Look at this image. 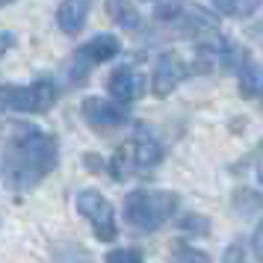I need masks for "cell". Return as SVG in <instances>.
Instances as JSON below:
<instances>
[{
    "label": "cell",
    "instance_id": "obj_5",
    "mask_svg": "<svg viewBox=\"0 0 263 263\" xmlns=\"http://www.w3.org/2000/svg\"><path fill=\"white\" fill-rule=\"evenodd\" d=\"M157 24L168 27V30H178L183 36H198L204 30H213L216 27V15H210L204 6L190 3V0H168V3H157L154 9Z\"/></svg>",
    "mask_w": 263,
    "mask_h": 263
},
{
    "label": "cell",
    "instance_id": "obj_18",
    "mask_svg": "<svg viewBox=\"0 0 263 263\" xmlns=\"http://www.w3.org/2000/svg\"><path fill=\"white\" fill-rule=\"evenodd\" d=\"M107 263H145L136 249H112L107 254Z\"/></svg>",
    "mask_w": 263,
    "mask_h": 263
},
{
    "label": "cell",
    "instance_id": "obj_8",
    "mask_svg": "<svg viewBox=\"0 0 263 263\" xmlns=\"http://www.w3.org/2000/svg\"><path fill=\"white\" fill-rule=\"evenodd\" d=\"M80 112H83V121L95 133H112V130H119V127H124V124L130 121L127 104L104 101V98H86L83 104H80Z\"/></svg>",
    "mask_w": 263,
    "mask_h": 263
},
{
    "label": "cell",
    "instance_id": "obj_9",
    "mask_svg": "<svg viewBox=\"0 0 263 263\" xmlns=\"http://www.w3.org/2000/svg\"><path fill=\"white\" fill-rule=\"evenodd\" d=\"M190 74V65L180 60L178 53H160L154 62V74H151V89H154L157 98H168L175 89H178Z\"/></svg>",
    "mask_w": 263,
    "mask_h": 263
},
{
    "label": "cell",
    "instance_id": "obj_10",
    "mask_svg": "<svg viewBox=\"0 0 263 263\" xmlns=\"http://www.w3.org/2000/svg\"><path fill=\"white\" fill-rule=\"evenodd\" d=\"M107 89H109V95H112V101H119V104H133V101L142 98V92H145V77L139 74L136 65L124 62V65H119L116 71L109 74Z\"/></svg>",
    "mask_w": 263,
    "mask_h": 263
},
{
    "label": "cell",
    "instance_id": "obj_6",
    "mask_svg": "<svg viewBox=\"0 0 263 263\" xmlns=\"http://www.w3.org/2000/svg\"><path fill=\"white\" fill-rule=\"evenodd\" d=\"M119 53H121V42L116 36H109V33L92 36L86 45H80V48L74 50L71 65H68V77H71V83L74 86H83L86 77L95 71L98 65L116 60Z\"/></svg>",
    "mask_w": 263,
    "mask_h": 263
},
{
    "label": "cell",
    "instance_id": "obj_3",
    "mask_svg": "<svg viewBox=\"0 0 263 263\" xmlns=\"http://www.w3.org/2000/svg\"><path fill=\"white\" fill-rule=\"evenodd\" d=\"M178 192L168 190H133L124 198V219L133 231L154 234L163 225H168L178 213Z\"/></svg>",
    "mask_w": 263,
    "mask_h": 263
},
{
    "label": "cell",
    "instance_id": "obj_11",
    "mask_svg": "<svg viewBox=\"0 0 263 263\" xmlns=\"http://www.w3.org/2000/svg\"><path fill=\"white\" fill-rule=\"evenodd\" d=\"M89 9H92V0H62L57 6V24H60L62 33H80L86 27V18H89Z\"/></svg>",
    "mask_w": 263,
    "mask_h": 263
},
{
    "label": "cell",
    "instance_id": "obj_14",
    "mask_svg": "<svg viewBox=\"0 0 263 263\" xmlns=\"http://www.w3.org/2000/svg\"><path fill=\"white\" fill-rule=\"evenodd\" d=\"M168 257H172V263H213V257H210L207 251L195 249V246L183 242V239H175V242H172Z\"/></svg>",
    "mask_w": 263,
    "mask_h": 263
},
{
    "label": "cell",
    "instance_id": "obj_15",
    "mask_svg": "<svg viewBox=\"0 0 263 263\" xmlns=\"http://www.w3.org/2000/svg\"><path fill=\"white\" fill-rule=\"evenodd\" d=\"M263 0H213V6L228 18H249L260 9Z\"/></svg>",
    "mask_w": 263,
    "mask_h": 263
},
{
    "label": "cell",
    "instance_id": "obj_16",
    "mask_svg": "<svg viewBox=\"0 0 263 263\" xmlns=\"http://www.w3.org/2000/svg\"><path fill=\"white\" fill-rule=\"evenodd\" d=\"M234 207L237 213H254V210H263V192H254V190H237L234 192Z\"/></svg>",
    "mask_w": 263,
    "mask_h": 263
},
{
    "label": "cell",
    "instance_id": "obj_19",
    "mask_svg": "<svg viewBox=\"0 0 263 263\" xmlns=\"http://www.w3.org/2000/svg\"><path fill=\"white\" fill-rule=\"evenodd\" d=\"M222 263H249V260H246V249L237 246V242H234V246H228V251L222 254Z\"/></svg>",
    "mask_w": 263,
    "mask_h": 263
},
{
    "label": "cell",
    "instance_id": "obj_4",
    "mask_svg": "<svg viewBox=\"0 0 263 263\" xmlns=\"http://www.w3.org/2000/svg\"><path fill=\"white\" fill-rule=\"evenodd\" d=\"M60 89L53 80L48 77H39L27 86H0V112H48L57 104Z\"/></svg>",
    "mask_w": 263,
    "mask_h": 263
},
{
    "label": "cell",
    "instance_id": "obj_7",
    "mask_svg": "<svg viewBox=\"0 0 263 263\" xmlns=\"http://www.w3.org/2000/svg\"><path fill=\"white\" fill-rule=\"evenodd\" d=\"M74 204H77V213L92 225V234H95L101 242H112V239L119 237L116 210H112V204H109L98 190H80Z\"/></svg>",
    "mask_w": 263,
    "mask_h": 263
},
{
    "label": "cell",
    "instance_id": "obj_22",
    "mask_svg": "<svg viewBox=\"0 0 263 263\" xmlns=\"http://www.w3.org/2000/svg\"><path fill=\"white\" fill-rule=\"evenodd\" d=\"M6 3H12V0H0V6H6Z\"/></svg>",
    "mask_w": 263,
    "mask_h": 263
},
{
    "label": "cell",
    "instance_id": "obj_20",
    "mask_svg": "<svg viewBox=\"0 0 263 263\" xmlns=\"http://www.w3.org/2000/svg\"><path fill=\"white\" fill-rule=\"evenodd\" d=\"M251 251H254L257 263H263V222L254 228V237H251Z\"/></svg>",
    "mask_w": 263,
    "mask_h": 263
},
{
    "label": "cell",
    "instance_id": "obj_17",
    "mask_svg": "<svg viewBox=\"0 0 263 263\" xmlns=\"http://www.w3.org/2000/svg\"><path fill=\"white\" fill-rule=\"evenodd\" d=\"M183 231H190V234H210V222H207V216H183V222H180Z\"/></svg>",
    "mask_w": 263,
    "mask_h": 263
},
{
    "label": "cell",
    "instance_id": "obj_21",
    "mask_svg": "<svg viewBox=\"0 0 263 263\" xmlns=\"http://www.w3.org/2000/svg\"><path fill=\"white\" fill-rule=\"evenodd\" d=\"M257 178H260V183H263V154H260V160H257Z\"/></svg>",
    "mask_w": 263,
    "mask_h": 263
},
{
    "label": "cell",
    "instance_id": "obj_2",
    "mask_svg": "<svg viewBox=\"0 0 263 263\" xmlns=\"http://www.w3.org/2000/svg\"><path fill=\"white\" fill-rule=\"evenodd\" d=\"M163 142L157 139L151 127L136 124V130L127 142L119 145V151L109 160V175L116 180H127V178H145L151 168H157L163 163Z\"/></svg>",
    "mask_w": 263,
    "mask_h": 263
},
{
    "label": "cell",
    "instance_id": "obj_12",
    "mask_svg": "<svg viewBox=\"0 0 263 263\" xmlns=\"http://www.w3.org/2000/svg\"><path fill=\"white\" fill-rule=\"evenodd\" d=\"M237 65H239V95L249 98V101L263 98V65L249 53H242Z\"/></svg>",
    "mask_w": 263,
    "mask_h": 263
},
{
    "label": "cell",
    "instance_id": "obj_13",
    "mask_svg": "<svg viewBox=\"0 0 263 263\" xmlns=\"http://www.w3.org/2000/svg\"><path fill=\"white\" fill-rule=\"evenodd\" d=\"M104 9H107L109 18H112L121 30H127V33H136V30H142V24H145L139 9L133 6L130 0H104Z\"/></svg>",
    "mask_w": 263,
    "mask_h": 263
},
{
    "label": "cell",
    "instance_id": "obj_1",
    "mask_svg": "<svg viewBox=\"0 0 263 263\" xmlns=\"http://www.w3.org/2000/svg\"><path fill=\"white\" fill-rule=\"evenodd\" d=\"M0 142H3V163H0L3 178L18 195L36 190L60 163L57 136L24 121L6 124L0 133Z\"/></svg>",
    "mask_w": 263,
    "mask_h": 263
}]
</instances>
